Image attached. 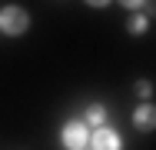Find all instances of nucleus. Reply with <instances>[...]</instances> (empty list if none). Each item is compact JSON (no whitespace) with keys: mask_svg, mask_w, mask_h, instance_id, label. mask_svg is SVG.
<instances>
[{"mask_svg":"<svg viewBox=\"0 0 156 150\" xmlns=\"http://www.w3.org/2000/svg\"><path fill=\"white\" fill-rule=\"evenodd\" d=\"M27 27H30V13H27L23 7H13V3H10V7L0 10V30H3V33L20 37Z\"/></svg>","mask_w":156,"mask_h":150,"instance_id":"nucleus-1","label":"nucleus"},{"mask_svg":"<svg viewBox=\"0 0 156 150\" xmlns=\"http://www.w3.org/2000/svg\"><path fill=\"white\" fill-rule=\"evenodd\" d=\"M146 27H150V20H146L143 13H133V17L126 20V30H129V33H146Z\"/></svg>","mask_w":156,"mask_h":150,"instance_id":"nucleus-6","label":"nucleus"},{"mask_svg":"<svg viewBox=\"0 0 156 150\" xmlns=\"http://www.w3.org/2000/svg\"><path fill=\"white\" fill-rule=\"evenodd\" d=\"M133 123H136V130H143V133L156 130V107H153V103H143V107H136V114H133Z\"/></svg>","mask_w":156,"mask_h":150,"instance_id":"nucleus-4","label":"nucleus"},{"mask_svg":"<svg viewBox=\"0 0 156 150\" xmlns=\"http://www.w3.org/2000/svg\"><path fill=\"white\" fill-rule=\"evenodd\" d=\"M83 150H93V147H83Z\"/></svg>","mask_w":156,"mask_h":150,"instance_id":"nucleus-11","label":"nucleus"},{"mask_svg":"<svg viewBox=\"0 0 156 150\" xmlns=\"http://www.w3.org/2000/svg\"><path fill=\"white\" fill-rule=\"evenodd\" d=\"M103 120H106V110H103L100 103H90V107H87V114H83V123H93V127H103Z\"/></svg>","mask_w":156,"mask_h":150,"instance_id":"nucleus-5","label":"nucleus"},{"mask_svg":"<svg viewBox=\"0 0 156 150\" xmlns=\"http://www.w3.org/2000/svg\"><path fill=\"white\" fill-rule=\"evenodd\" d=\"M87 3H90V7H106L110 0H87Z\"/></svg>","mask_w":156,"mask_h":150,"instance_id":"nucleus-10","label":"nucleus"},{"mask_svg":"<svg viewBox=\"0 0 156 150\" xmlns=\"http://www.w3.org/2000/svg\"><path fill=\"white\" fill-rule=\"evenodd\" d=\"M120 3H123L126 10H136V7H143V3H146V0H120Z\"/></svg>","mask_w":156,"mask_h":150,"instance_id":"nucleus-9","label":"nucleus"},{"mask_svg":"<svg viewBox=\"0 0 156 150\" xmlns=\"http://www.w3.org/2000/svg\"><path fill=\"white\" fill-rule=\"evenodd\" d=\"M143 17H146V20L156 17V0H146V3H143Z\"/></svg>","mask_w":156,"mask_h":150,"instance_id":"nucleus-8","label":"nucleus"},{"mask_svg":"<svg viewBox=\"0 0 156 150\" xmlns=\"http://www.w3.org/2000/svg\"><path fill=\"white\" fill-rule=\"evenodd\" d=\"M63 144H66V150H83L90 144V133H87L83 120H70L63 127Z\"/></svg>","mask_w":156,"mask_h":150,"instance_id":"nucleus-2","label":"nucleus"},{"mask_svg":"<svg viewBox=\"0 0 156 150\" xmlns=\"http://www.w3.org/2000/svg\"><path fill=\"white\" fill-rule=\"evenodd\" d=\"M136 97H143V100L153 97V84H150V80H140V84H136Z\"/></svg>","mask_w":156,"mask_h":150,"instance_id":"nucleus-7","label":"nucleus"},{"mask_svg":"<svg viewBox=\"0 0 156 150\" xmlns=\"http://www.w3.org/2000/svg\"><path fill=\"white\" fill-rule=\"evenodd\" d=\"M90 147L93 150H120V137L113 130H106V127H96L90 133Z\"/></svg>","mask_w":156,"mask_h":150,"instance_id":"nucleus-3","label":"nucleus"}]
</instances>
